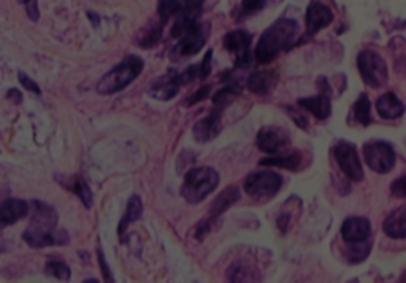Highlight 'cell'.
Returning a JSON list of instances; mask_svg holds the SVG:
<instances>
[{
	"label": "cell",
	"instance_id": "1",
	"mask_svg": "<svg viewBox=\"0 0 406 283\" xmlns=\"http://www.w3.org/2000/svg\"><path fill=\"white\" fill-rule=\"evenodd\" d=\"M23 239L34 249L68 244V233L57 228V212L43 201H34V214Z\"/></svg>",
	"mask_w": 406,
	"mask_h": 283
},
{
	"label": "cell",
	"instance_id": "2",
	"mask_svg": "<svg viewBox=\"0 0 406 283\" xmlns=\"http://www.w3.org/2000/svg\"><path fill=\"white\" fill-rule=\"evenodd\" d=\"M299 25L294 19L281 18L263 32L256 46V61L259 63H270L282 51L291 48L294 38L297 37Z\"/></svg>",
	"mask_w": 406,
	"mask_h": 283
},
{
	"label": "cell",
	"instance_id": "3",
	"mask_svg": "<svg viewBox=\"0 0 406 283\" xmlns=\"http://www.w3.org/2000/svg\"><path fill=\"white\" fill-rule=\"evenodd\" d=\"M145 68V62L138 56H127L114 68L97 82V92L102 95H113L124 91L127 86L138 78Z\"/></svg>",
	"mask_w": 406,
	"mask_h": 283
},
{
	"label": "cell",
	"instance_id": "4",
	"mask_svg": "<svg viewBox=\"0 0 406 283\" xmlns=\"http://www.w3.org/2000/svg\"><path fill=\"white\" fill-rule=\"evenodd\" d=\"M219 185V172L211 166H198L184 177L181 193L191 204H198L208 198Z\"/></svg>",
	"mask_w": 406,
	"mask_h": 283
},
{
	"label": "cell",
	"instance_id": "5",
	"mask_svg": "<svg viewBox=\"0 0 406 283\" xmlns=\"http://www.w3.org/2000/svg\"><path fill=\"white\" fill-rule=\"evenodd\" d=\"M357 67L359 73L366 86L373 89H379L388 84L389 72L388 65L381 56L375 51L365 49L357 56Z\"/></svg>",
	"mask_w": 406,
	"mask_h": 283
},
{
	"label": "cell",
	"instance_id": "6",
	"mask_svg": "<svg viewBox=\"0 0 406 283\" xmlns=\"http://www.w3.org/2000/svg\"><path fill=\"white\" fill-rule=\"evenodd\" d=\"M282 179L273 171H259L244 179L243 189L257 201H268L281 190Z\"/></svg>",
	"mask_w": 406,
	"mask_h": 283
},
{
	"label": "cell",
	"instance_id": "7",
	"mask_svg": "<svg viewBox=\"0 0 406 283\" xmlns=\"http://www.w3.org/2000/svg\"><path fill=\"white\" fill-rule=\"evenodd\" d=\"M364 158L371 171L388 175L395 166V151L388 141L373 139L364 144Z\"/></svg>",
	"mask_w": 406,
	"mask_h": 283
},
{
	"label": "cell",
	"instance_id": "8",
	"mask_svg": "<svg viewBox=\"0 0 406 283\" xmlns=\"http://www.w3.org/2000/svg\"><path fill=\"white\" fill-rule=\"evenodd\" d=\"M210 29L208 23H197L188 32H184L177 40L175 48H173V59H186V57H192L201 53V49L205 46L210 37Z\"/></svg>",
	"mask_w": 406,
	"mask_h": 283
},
{
	"label": "cell",
	"instance_id": "9",
	"mask_svg": "<svg viewBox=\"0 0 406 283\" xmlns=\"http://www.w3.org/2000/svg\"><path fill=\"white\" fill-rule=\"evenodd\" d=\"M335 158H337V163L340 166V170L345 172V176L347 179H351L354 182H360L364 179V168L362 163H360L359 153L356 146L350 141H338L333 147Z\"/></svg>",
	"mask_w": 406,
	"mask_h": 283
},
{
	"label": "cell",
	"instance_id": "10",
	"mask_svg": "<svg viewBox=\"0 0 406 283\" xmlns=\"http://www.w3.org/2000/svg\"><path fill=\"white\" fill-rule=\"evenodd\" d=\"M291 144V134L282 127L267 125L257 133V147L270 156H278Z\"/></svg>",
	"mask_w": 406,
	"mask_h": 283
},
{
	"label": "cell",
	"instance_id": "11",
	"mask_svg": "<svg viewBox=\"0 0 406 283\" xmlns=\"http://www.w3.org/2000/svg\"><path fill=\"white\" fill-rule=\"evenodd\" d=\"M203 0H183L175 15V24L172 27V37L178 40L184 32H188L192 25L198 23V18L202 15Z\"/></svg>",
	"mask_w": 406,
	"mask_h": 283
},
{
	"label": "cell",
	"instance_id": "12",
	"mask_svg": "<svg viewBox=\"0 0 406 283\" xmlns=\"http://www.w3.org/2000/svg\"><path fill=\"white\" fill-rule=\"evenodd\" d=\"M251 43H253V37H251L246 30H234L229 32L224 37V48L234 54L237 67H246L251 62Z\"/></svg>",
	"mask_w": 406,
	"mask_h": 283
},
{
	"label": "cell",
	"instance_id": "13",
	"mask_svg": "<svg viewBox=\"0 0 406 283\" xmlns=\"http://www.w3.org/2000/svg\"><path fill=\"white\" fill-rule=\"evenodd\" d=\"M181 86L183 84L181 78H179V73L175 72V70H169L165 75H162L160 78L153 82L150 95L159 101H169L172 99H175Z\"/></svg>",
	"mask_w": 406,
	"mask_h": 283
},
{
	"label": "cell",
	"instance_id": "14",
	"mask_svg": "<svg viewBox=\"0 0 406 283\" xmlns=\"http://www.w3.org/2000/svg\"><path fill=\"white\" fill-rule=\"evenodd\" d=\"M222 130V111L215 109L208 115H205L203 119L196 122L194 128H192V134L197 143H210L215 139Z\"/></svg>",
	"mask_w": 406,
	"mask_h": 283
},
{
	"label": "cell",
	"instance_id": "15",
	"mask_svg": "<svg viewBox=\"0 0 406 283\" xmlns=\"http://www.w3.org/2000/svg\"><path fill=\"white\" fill-rule=\"evenodd\" d=\"M332 21H333V11L328 8L327 5L321 2H313L308 6L305 16L308 35L318 34L322 29H326L328 24H332Z\"/></svg>",
	"mask_w": 406,
	"mask_h": 283
},
{
	"label": "cell",
	"instance_id": "16",
	"mask_svg": "<svg viewBox=\"0 0 406 283\" xmlns=\"http://www.w3.org/2000/svg\"><path fill=\"white\" fill-rule=\"evenodd\" d=\"M371 225L365 217H350L341 225V236L347 244L364 242L370 239Z\"/></svg>",
	"mask_w": 406,
	"mask_h": 283
},
{
	"label": "cell",
	"instance_id": "17",
	"mask_svg": "<svg viewBox=\"0 0 406 283\" xmlns=\"http://www.w3.org/2000/svg\"><path fill=\"white\" fill-rule=\"evenodd\" d=\"M29 212V206L23 199L18 198H11V199H5L0 206V225L2 227H8V225H13L21 220Z\"/></svg>",
	"mask_w": 406,
	"mask_h": 283
},
{
	"label": "cell",
	"instance_id": "18",
	"mask_svg": "<svg viewBox=\"0 0 406 283\" xmlns=\"http://www.w3.org/2000/svg\"><path fill=\"white\" fill-rule=\"evenodd\" d=\"M262 166H278V168H285L289 171H300L306 166V160L301 151H294L286 156H272L261 160Z\"/></svg>",
	"mask_w": 406,
	"mask_h": 283
},
{
	"label": "cell",
	"instance_id": "19",
	"mask_svg": "<svg viewBox=\"0 0 406 283\" xmlns=\"http://www.w3.org/2000/svg\"><path fill=\"white\" fill-rule=\"evenodd\" d=\"M240 196H241V193L237 187H227L225 190H222L216 196L215 201H213V204L210 206L208 218L216 222L225 210H229L232 206H234L238 199H240Z\"/></svg>",
	"mask_w": 406,
	"mask_h": 283
},
{
	"label": "cell",
	"instance_id": "20",
	"mask_svg": "<svg viewBox=\"0 0 406 283\" xmlns=\"http://www.w3.org/2000/svg\"><path fill=\"white\" fill-rule=\"evenodd\" d=\"M278 80H280V76L275 72V70L254 73L249 76L248 89L256 95H267L273 91Z\"/></svg>",
	"mask_w": 406,
	"mask_h": 283
},
{
	"label": "cell",
	"instance_id": "21",
	"mask_svg": "<svg viewBox=\"0 0 406 283\" xmlns=\"http://www.w3.org/2000/svg\"><path fill=\"white\" fill-rule=\"evenodd\" d=\"M376 111L383 119H398L405 113V105L395 94L388 92L378 99Z\"/></svg>",
	"mask_w": 406,
	"mask_h": 283
},
{
	"label": "cell",
	"instance_id": "22",
	"mask_svg": "<svg viewBox=\"0 0 406 283\" xmlns=\"http://www.w3.org/2000/svg\"><path fill=\"white\" fill-rule=\"evenodd\" d=\"M384 233L392 239H406V206L390 212L384 220Z\"/></svg>",
	"mask_w": 406,
	"mask_h": 283
},
{
	"label": "cell",
	"instance_id": "23",
	"mask_svg": "<svg viewBox=\"0 0 406 283\" xmlns=\"http://www.w3.org/2000/svg\"><path fill=\"white\" fill-rule=\"evenodd\" d=\"M299 106L306 109V111L311 113L314 118H318L319 120L327 119L332 113V103L328 99L327 94H321L318 96H308V99L299 100Z\"/></svg>",
	"mask_w": 406,
	"mask_h": 283
},
{
	"label": "cell",
	"instance_id": "24",
	"mask_svg": "<svg viewBox=\"0 0 406 283\" xmlns=\"http://www.w3.org/2000/svg\"><path fill=\"white\" fill-rule=\"evenodd\" d=\"M301 212V201L300 198L297 196H291L286 201V204L282 206V210L280 212V217H278V229L281 231L282 234L287 233L289 229L292 228V225L297 220L299 214Z\"/></svg>",
	"mask_w": 406,
	"mask_h": 283
},
{
	"label": "cell",
	"instance_id": "25",
	"mask_svg": "<svg viewBox=\"0 0 406 283\" xmlns=\"http://www.w3.org/2000/svg\"><path fill=\"white\" fill-rule=\"evenodd\" d=\"M141 212H143V203H141V198L137 195L131 196V199H129V203H127V208H126V214L119 222L118 233L121 236L126 233L129 225L138 220V218L141 217Z\"/></svg>",
	"mask_w": 406,
	"mask_h": 283
},
{
	"label": "cell",
	"instance_id": "26",
	"mask_svg": "<svg viewBox=\"0 0 406 283\" xmlns=\"http://www.w3.org/2000/svg\"><path fill=\"white\" fill-rule=\"evenodd\" d=\"M259 277L261 274L256 271V268L246 265V263H235L227 272V279L230 282H253L259 280Z\"/></svg>",
	"mask_w": 406,
	"mask_h": 283
},
{
	"label": "cell",
	"instance_id": "27",
	"mask_svg": "<svg viewBox=\"0 0 406 283\" xmlns=\"http://www.w3.org/2000/svg\"><path fill=\"white\" fill-rule=\"evenodd\" d=\"M240 95H241V89L238 86H235V84L225 86L222 89H219V91L213 95V105H215V109L224 111V109L227 108L230 103Z\"/></svg>",
	"mask_w": 406,
	"mask_h": 283
},
{
	"label": "cell",
	"instance_id": "28",
	"mask_svg": "<svg viewBox=\"0 0 406 283\" xmlns=\"http://www.w3.org/2000/svg\"><path fill=\"white\" fill-rule=\"evenodd\" d=\"M371 241L366 239L364 242H354L350 244V247L346 249V260L351 263V265H359V263L365 261L369 258V255L371 252Z\"/></svg>",
	"mask_w": 406,
	"mask_h": 283
},
{
	"label": "cell",
	"instance_id": "29",
	"mask_svg": "<svg viewBox=\"0 0 406 283\" xmlns=\"http://www.w3.org/2000/svg\"><path fill=\"white\" fill-rule=\"evenodd\" d=\"M164 24L165 23L162 21V19H160V23L150 25V27H148L140 37V40H138L140 46L145 48V49H151L154 46H157L159 42H160V38H162Z\"/></svg>",
	"mask_w": 406,
	"mask_h": 283
},
{
	"label": "cell",
	"instance_id": "30",
	"mask_svg": "<svg viewBox=\"0 0 406 283\" xmlns=\"http://www.w3.org/2000/svg\"><path fill=\"white\" fill-rule=\"evenodd\" d=\"M354 118L359 122V124H362L364 127L370 125L373 119H371V103L370 99L366 94H362L357 99L356 105H354Z\"/></svg>",
	"mask_w": 406,
	"mask_h": 283
},
{
	"label": "cell",
	"instance_id": "31",
	"mask_svg": "<svg viewBox=\"0 0 406 283\" xmlns=\"http://www.w3.org/2000/svg\"><path fill=\"white\" fill-rule=\"evenodd\" d=\"M72 191L76 196L80 198V201L85 204V208H91L92 206V191L89 189V185L86 184L85 179L81 176H76L72 182Z\"/></svg>",
	"mask_w": 406,
	"mask_h": 283
},
{
	"label": "cell",
	"instance_id": "32",
	"mask_svg": "<svg viewBox=\"0 0 406 283\" xmlns=\"http://www.w3.org/2000/svg\"><path fill=\"white\" fill-rule=\"evenodd\" d=\"M265 5L267 0H241L240 6L237 8V19L241 21V19L253 16L256 13H259Z\"/></svg>",
	"mask_w": 406,
	"mask_h": 283
},
{
	"label": "cell",
	"instance_id": "33",
	"mask_svg": "<svg viewBox=\"0 0 406 283\" xmlns=\"http://www.w3.org/2000/svg\"><path fill=\"white\" fill-rule=\"evenodd\" d=\"M44 272L51 277H54L57 280H70L72 277V271H70V268L66 265L64 261H56V260H51L47 263V269H44Z\"/></svg>",
	"mask_w": 406,
	"mask_h": 283
},
{
	"label": "cell",
	"instance_id": "34",
	"mask_svg": "<svg viewBox=\"0 0 406 283\" xmlns=\"http://www.w3.org/2000/svg\"><path fill=\"white\" fill-rule=\"evenodd\" d=\"M390 48L392 53H394L397 72L406 75V42L402 40V38H397L395 43H390Z\"/></svg>",
	"mask_w": 406,
	"mask_h": 283
},
{
	"label": "cell",
	"instance_id": "35",
	"mask_svg": "<svg viewBox=\"0 0 406 283\" xmlns=\"http://www.w3.org/2000/svg\"><path fill=\"white\" fill-rule=\"evenodd\" d=\"M183 0H160L159 2V16L164 23L169 21L172 16L177 15L179 6H181Z\"/></svg>",
	"mask_w": 406,
	"mask_h": 283
},
{
	"label": "cell",
	"instance_id": "36",
	"mask_svg": "<svg viewBox=\"0 0 406 283\" xmlns=\"http://www.w3.org/2000/svg\"><path fill=\"white\" fill-rule=\"evenodd\" d=\"M211 87L213 86H210V84L201 87L197 92H194L192 95H189L188 99H186L184 105L186 106H194V105H197V103H201L202 100H206V96H208L211 92Z\"/></svg>",
	"mask_w": 406,
	"mask_h": 283
},
{
	"label": "cell",
	"instance_id": "37",
	"mask_svg": "<svg viewBox=\"0 0 406 283\" xmlns=\"http://www.w3.org/2000/svg\"><path fill=\"white\" fill-rule=\"evenodd\" d=\"M97 258H99V265H100V271H102V277L105 282H113V275H112V269H109L108 263L105 260V255H103V250L99 247L97 249Z\"/></svg>",
	"mask_w": 406,
	"mask_h": 283
},
{
	"label": "cell",
	"instance_id": "38",
	"mask_svg": "<svg viewBox=\"0 0 406 283\" xmlns=\"http://www.w3.org/2000/svg\"><path fill=\"white\" fill-rule=\"evenodd\" d=\"M390 191L395 198H406V176L395 179L390 184Z\"/></svg>",
	"mask_w": 406,
	"mask_h": 283
},
{
	"label": "cell",
	"instance_id": "39",
	"mask_svg": "<svg viewBox=\"0 0 406 283\" xmlns=\"http://www.w3.org/2000/svg\"><path fill=\"white\" fill-rule=\"evenodd\" d=\"M18 80H19V82H21V86L28 89V91L34 92L35 95H42V89L38 87L37 82L34 80H30L25 73H18Z\"/></svg>",
	"mask_w": 406,
	"mask_h": 283
},
{
	"label": "cell",
	"instance_id": "40",
	"mask_svg": "<svg viewBox=\"0 0 406 283\" xmlns=\"http://www.w3.org/2000/svg\"><path fill=\"white\" fill-rule=\"evenodd\" d=\"M287 111H289V115H291V119L297 124L300 128H304V130H308V119H306V115L305 113H301L299 111L297 108H287Z\"/></svg>",
	"mask_w": 406,
	"mask_h": 283
},
{
	"label": "cell",
	"instance_id": "41",
	"mask_svg": "<svg viewBox=\"0 0 406 283\" xmlns=\"http://www.w3.org/2000/svg\"><path fill=\"white\" fill-rule=\"evenodd\" d=\"M211 65H213V49H208L205 53L202 62H201V72H202L201 80L208 78L210 73H211Z\"/></svg>",
	"mask_w": 406,
	"mask_h": 283
},
{
	"label": "cell",
	"instance_id": "42",
	"mask_svg": "<svg viewBox=\"0 0 406 283\" xmlns=\"http://www.w3.org/2000/svg\"><path fill=\"white\" fill-rule=\"evenodd\" d=\"M25 6V13H28V16L32 19V21H38V18H40V13H38V5H37V0H21Z\"/></svg>",
	"mask_w": 406,
	"mask_h": 283
},
{
	"label": "cell",
	"instance_id": "43",
	"mask_svg": "<svg viewBox=\"0 0 406 283\" xmlns=\"http://www.w3.org/2000/svg\"><path fill=\"white\" fill-rule=\"evenodd\" d=\"M6 99H8L10 101H15L16 105H19V103L23 101V94L18 91V89H10L8 92H6Z\"/></svg>",
	"mask_w": 406,
	"mask_h": 283
},
{
	"label": "cell",
	"instance_id": "44",
	"mask_svg": "<svg viewBox=\"0 0 406 283\" xmlns=\"http://www.w3.org/2000/svg\"><path fill=\"white\" fill-rule=\"evenodd\" d=\"M88 16H89V18H91V19H92V23H94V25H97V24H99V18H97V15H94V13H89V15H88Z\"/></svg>",
	"mask_w": 406,
	"mask_h": 283
},
{
	"label": "cell",
	"instance_id": "45",
	"mask_svg": "<svg viewBox=\"0 0 406 283\" xmlns=\"http://www.w3.org/2000/svg\"><path fill=\"white\" fill-rule=\"evenodd\" d=\"M85 283H97V280H94V279H91V280H86Z\"/></svg>",
	"mask_w": 406,
	"mask_h": 283
}]
</instances>
